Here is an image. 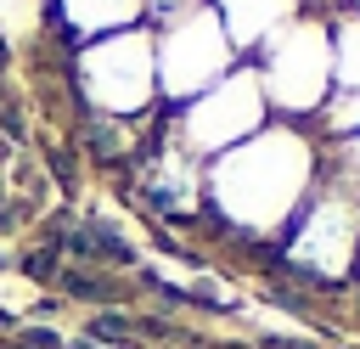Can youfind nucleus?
Masks as SVG:
<instances>
[{
	"label": "nucleus",
	"mask_w": 360,
	"mask_h": 349,
	"mask_svg": "<svg viewBox=\"0 0 360 349\" xmlns=\"http://www.w3.org/2000/svg\"><path fill=\"white\" fill-rule=\"evenodd\" d=\"M73 84L79 96L96 107V118H135L158 101V56H152V34L118 28L101 39H84L73 51Z\"/></svg>",
	"instance_id": "nucleus-1"
},
{
	"label": "nucleus",
	"mask_w": 360,
	"mask_h": 349,
	"mask_svg": "<svg viewBox=\"0 0 360 349\" xmlns=\"http://www.w3.org/2000/svg\"><path fill=\"white\" fill-rule=\"evenodd\" d=\"M146 0H56V23L73 39H101L118 28H135Z\"/></svg>",
	"instance_id": "nucleus-2"
}]
</instances>
